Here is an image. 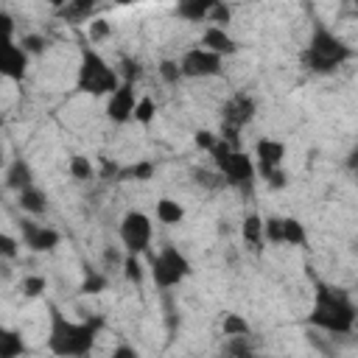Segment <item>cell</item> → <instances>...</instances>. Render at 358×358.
Returning <instances> with one entry per match:
<instances>
[{
    "mask_svg": "<svg viewBox=\"0 0 358 358\" xmlns=\"http://www.w3.org/2000/svg\"><path fill=\"white\" fill-rule=\"evenodd\" d=\"M50 313V333L48 347L56 355H87L95 344L98 330L103 327V319H87V322H70L56 305H48Z\"/></svg>",
    "mask_w": 358,
    "mask_h": 358,
    "instance_id": "obj_1",
    "label": "cell"
},
{
    "mask_svg": "<svg viewBox=\"0 0 358 358\" xmlns=\"http://www.w3.org/2000/svg\"><path fill=\"white\" fill-rule=\"evenodd\" d=\"M308 322L327 333H350L355 324V308L341 288L316 282V299H313V310Z\"/></svg>",
    "mask_w": 358,
    "mask_h": 358,
    "instance_id": "obj_2",
    "label": "cell"
},
{
    "mask_svg": "<svg viewBox=\"0 0 358 358\" xmlns=\"http://www.w3.org/2000/svg\"><path fill=\"white\" fill-rule=\"evenodd\" d=\"M347 59H352L350 45H344V39H338V36H336L333 31H327L322 22L313 25L310 42H308V48L302 50V67H305L308 73L327 76V73L338 70Z\"/></svg>",
    "mask_w": 358,
    "mask_h": 358,
    "instance_id": "obj_3",
    "label": "cell"
},
{
    "mask_svg": "<svg viewBox=\"0 0 358 358\" xmlns=\"http://www.w3.org/2000/svg\"><path fill=\"white\" fill-rule=\"evenodd\" d=\"M76 87H78V92H87V95H112L120 87V78H117V70H112L98 50L84 45Z\"/></svg>",
    "mask_w": 358,
    "mask_h": 358,
    "instance_id": "obj_4",
    "label": "cell"
},
{
    "mask_svg": "<svg viewBox=\"0 0 358 358\" xmlns=\"http://www.w3.org/2000/svg\"><path fill=\"white\" fill-rule=\"evenodd\" d=\"M151 274L159 288H173L190 274V263L176 246L168 243L159 249V255H151Z\"/></svg>",
    "mask_w": 358,
    "mask_h": 358,
    "instance_id": "obj_5",
    "label": "cell"
},
{
    "mask_svg": "<svg viewBox=\"0 0 358 358\" xmlns=\"http://www.w3.org/2000/svg\"><path fill=\"white\" fill-rule=\"evenodd\" d=\"M252 117H255V101H252L249 95H243V92L232 95V98L224 103V109H221V137H224L227 143L238 145V131H241V126L249 123Z\"/></svg>",
    "mask_w": 358,
    "mask_h": 358,
    "instance_id": "obj_6",
    "label": "cell"
},
{
    "mask_svg": "<svg viewBox=\"0 0 358 358\" xmlns=\"http://www.w3.org/2000/svg\"><path fill=\"white\" fill-rule=\"evenodd\" d=\"M120 241L129 252L140 255V252H148V243H151V221L145 213L140 210H129L120 221Z\"/></svg>",
    "mask_w": 358,
    "mask_h": 358,
    "instance_id": "obj_7",
    "label": "cell"
},
{
    "mask_svg": "<svg viewBox=\"0 0 358 358\" xmlns=\"http://www.w3.org/2000/svg\"><path fill=\"white\" fill-rule=\"evenodd\" d=\"M221 53L210 50V48H190L179 67H182V76L185 78H207V76H218L221 73Z\"/></svg>",
    "mask_w": 358,
    "mask_h": 358,
    "instance_id": "obj_8",
    "label": "cell"
},
{
    "mask_svg": "<svg viewBox=\"0 0 358 358\" xmlns=\"http://www.w3.org/2000/svg\"><path fill=\"white\" fill-rule=\"evenodd\" d=\"M134 106H137V101H134V81H120V87L106 101V117L112 123H126V120L134 117Z\"/></svg>",
    "mask_w": 358,
    "mask_h": 358,
    "instance_id": "obj_9",
    "label": "cell"
},
{
    "mask_svg": "<svg viewBox=\"0 0 358 358\" xmlns=\"http://www.w3.org/2000/svg\"><path fill=\"white\" fill-rule=\"evenodd\" d=\"M28 56H31V53L8 36V39L3 42V48H0V73H3L6 78H11V81H22L25 67H28Z\"/></svg>",
    "mask_w": 358,
    "mask_h": 358,
    "instance_id": "obj_10",
    "label": "cell"
},
{
    "mask_svg": "<svg viewBox=\"0 0 358 358\" xmlns=\"http://www.w3.org/2000/svg\"><path fill=\"white\" fill-rule=\"evenodd\" d=\"M20 229H22V243L31 252H50V249L59 246V232L56 229H48V227H39L31 218H22Z\"/></svg>",
    "mask_w": 358,
    "mask_h": 358,
    "instance_id": "obj_11",
    "label": "cell"
},
{
    "mask_svg": "<svg viewBox=\"0 0 358 358\" xmlns=\"http://www.w3.org/2000/svg\"><path fill=\"white\" fill-rule=\"evenodd\" d=\"M255 154H257V171H260V176L268 179V173L274 168H280V162L285 157V143L271 140V137H260L257 145H255Z\"/></svg>",
    "mask_w": 358,
    "mask_h": 358,
    "instance_id": "obj_12",
    "label": "cell"
},
{
    "mask_svg": "<svg viewBox=\"0 0 358 358\" xmlns=\"http://www.w3.org/2000/svg\"><path fill=\"white\" fill-rule=\"evenodd\" d=\"M201 45L210 48V50H215V53H221V56H232V53H238V42H235L221 25H210V28H204V34H201Z\"/></svg>",
    "mask_w": 358,
    "mask_h": 358,
    "instance_id": "obj_13",
    "label": "cell"
},
{
    "mask_svg": "<svg viewBox=\"0 0 358 358\" xmlns=\"http://www.w3.org/2000/svg\"><path fill=\"white\" fill-rule=\"evenodd\" d=\"M28 185H34V171H31V165H28L25 159H14V162L6 168V187L20 193V190L28 187Z\"/></svg>",
    "mask_w": 358,
    "mask_h": 358,
    "instance_id": "obj_14",
    "label": "cell"
},
{
    "mask_svg": "<svg viewBox=\"0 0 358 358\" xmlns=\"http://www.w3.org/2000/svg\"><path fill=\"white\" fill-rule=\"evenodd\" d=\"M213 6H215V0H176V17H182L187 22H201V20H207Z\"/></svg>",
    "mask_w": 358,
    "mask_h": 358,
    "instance_id": "obj_15",
    "label": "cell"
},
{
    "mask_svg": "<svg viewBox=\"0 0 358 358\" xmlns=\"http://www.w3.org/2000/svg\"><path fill=\"white\" fill-rule=\"evenodd\" d=\"M17 204H20L25 213L39 215V213H45V210H48V196H45V190H39V187L28 185V187H22V190H20Z\"/></svg>",
    "mask_w": 358,
    "mask_h": 358,
    "instance_id": "obj_16",
    "label": "cell"
},
{
    "mask_svg": "<svg viewBox=\"0 0 358 358\" xmlns=\"http://www.w3.org/2000/svg\"><path fill=\"white\" fill-rule=\"evenodd\" d=\"M95 6H98V0H67V3H64L62 8H56V11H59L62 20L78 22V20H87V17L95 11Z\"/></svg>",
    "mask_w": 358,
    "mask_h": 358,
    "instance_id": "obj_17",
    "label": "cell"
},
{
    "mask_svg": "<svg viewBox=\"0 0 358 358\" xmlns=\"http://www.w3.org/2000/svg\"><path fill=\"white\" fill-rule=\"evenodd\" d=\"M157 218H159V224H182L185 207L173 199H159L157 201Z\"/></svg>",
    "mask_w": 358,
    "mask_h": 358,
    "instance_id": "obj_18",
    "label": "cell"
},
{
    "mask_svg": "<svg viewBox=\"0 0 358 358\" xmlns=\"http://www.w3.org/2000/svg\"><path fill=\"white\" fill-rule=\"evenodd\" d=\"M25 352L22 336L17 330H0V358H17Z\"/></svg>",
    "mask_w": 358,
    "mask_h": 358,
    "instance_id": "obj_19",
    "label": "cell"
},
{
    "mask_svg": "<svg viewBox=\"0 0 358 358\" xmlns=\"http://www.w3.org/2000/svg\"><path fill=\"white\" fill-rule=\"evenodd\" d=\"M154 176V162H134V165H129V168H120V173H117V179L115 182H148Z\"/></svg>",
    "mask_w": 358,
    "mask_h": 358,
    "instance_id": "obj_20",
    "label": "cell"
},
{
    "mask_svg": "<svg viewBox=\"0 0 358 358\" xmlns=\"http://www.w3.org/2000/svg\"><path fill=\"white\" fill-rule=\"evenodd\" d=\"M241 232H243V241H246V243L260 246V243H263V218H260L257 213H249V215L243 218Z\"/></svg>",
    "mask_w": 358,
    "mask_h": 358,
    "instance_id": "obj_21",
    "label": "cell"
},
{
    "mask_svg": "<svg viewBox=\"0 0 358 358\" xmlns=\"http://www.w3.org/2000/svg\"><path fill=\"white\" fill-rule=\"evenodd\" d=\"M305 241H308L305 227H302L296 218H282V243H291V246H305Z\"/></svg>",
    "mask_w": 358,
    "mask_h": 358,
    "instance_id": "obj_22",
    "label": "cell"
},
{
    "mask_svg": "<svg viewBox=\"0 0 358 358\" xmlns=\"http://www.w3.org/2000/svg\"><path fill=\"white\" fill-rule=\"evenodd\" d=\"M92 162H90V157H84V154H73L70 157V176L73 179H78V182H84V179H92Z\"/></svg>",
    "mask_w": 358,
    "mask_h": 358,
    "instance_id": "obj_23",
    "label": "cell"
},
{
    "mask_svg": "<svg viewBox=\"0 0 358 358\" xmlns=\"http://www.w3.org/2000/svg\"><path fill=\"white\" fill-rule=\"evenodd\" d=\"M154 115H157V103H154V98L143 95V98L137 101V106H134V120L143 123V126H148V123L154 120Z\"/></svg>",
    "mask_w": 358,
    "mask_h": 358,
    "instance_id": "obj_24",
    "label": "cell"
},
{
    "mask_svg": "<svg viewBox=\"0 0 358 358\" xmlns=\"http://www.w3.org/2000/svg\"><path fill=\"white\" fill-rule=\"evenodd\" d=\"M224 336H249V322L238 313L224 316Z\"/></svg>",
    "mask_w": 358,
    "mask_h": 358,
    "instance_id": "obj_25",
    "label": "cell"
},
{
    "mask_svg": "<svg viewBox=\"0 0 358 358\" xmlns=\"http://www.w3.org/2000/svg\"><path fill=\"white\" fill-rule=\"evenodd\" d=\"M120 266H123V277H126L129 282H140V280H143V263L137 260V255H134V252H129V255L123 257V263H120Z\"/></svg>",
    "mask_w": 358,
    "mask_h": 358,
    "instance_id": "obj_26",
    "label": "cell"
},
{
    "mask_svg": "<svg viewBox=\"0 0 358 358\" xmlns=\"http://www.w3.org/2000/svg\"><path fill=\"white\" fill-rule=\"evenodd\" d=\"M263 238H266L268 243H282V218L268 215V218L263 221Z\"/></svg>",
    "mask_w": 358,
    "mask_h": 358,
    "instance_id": "obj_27",
    "label": "cell"
},
{
    "mask_svg": "<svg viewBox=\"0 0 358 358\" xmlns=\"http://www.w3.org/2000/svg\"><path fill=\"white\" fill-rule=\"evenodd\" d=\"M101 291H106V277L87 268V277L81 282V294H101Z\"/></svg>",
    "mask_w": 358,
    "mask_h": 358,
    "instance_id": "obj_28",
    "label": "cell"
},
{
    "mask_svg": "<svg viewBox=\"0 0 358 358\" xmlns=\"http://www.w3.org/2000/svg\"><path fill=\"white\" fill-rule=\"evenodd\" d=\"M20 288H22V294H25V296H39V294L48 288V280H45V277H39V274H28V277H22Z\"/></svg>",
    "mask_w": 358,
    "mask_h": 358,
    "instance_id": "obj_29",
    "label": "cell"
},
{
    "mask_svg": "<svg viewBox=\"0 0 358 358\" xmlns=\"http://www.w3.org/2000/svg\"><path fill=\"white\" fill-rule=\"evenodd\" d=\"M207 20H210L213 25H221V28H227V22L232 20V11H229V6H227L224 0H215V6L210 8Z\"/></svg>",
    "mask_w": 358,
    "mask_h": 358,
    "instance_id": "obj_30",
    "label": "cell"
},
{
    "mask_svg": "<svg viewBox=\"0 0 358 358\" xmlns=\"http://www.w3.org/2000/svg\"><path fill=\"white\" fill-rule=\"evenodd\" d=\"M109 36H112V22L109 20L98 17V20L90 22V39L92 42H101V39H109Z\"/></svg>",
    "mask_w": 358,
    "mask_h": 358,
    "instance_id": "obj_31",
    "label": "cell"
},
{
    "mask_svg": "<svg viewBox=\"0 0 358 358\" xmlns=\"http://www.w3.org/2000/svg\"><path fill=\"white\" fill-rule=\"evenodd\" d=\"M31 56H39V53H45V48H48V39L45 36H39V34H25L22 36V42H20Z\"/></svg>",
    "mask_w": 358,
    "mask_h": 358,
    "instance_id": "obj_32",
    "label": "cell"
},
{
    "mask_svg": "<svg viewBox=\"0 0 358 358\" xmlns=\"http://www.w3.org/2000/svg\"><path fill=\"white\" fill-rule=\"evenodd\" d=\"M159 76H162V81H168V84H176V81L182 78V67H179V62H173V59H165V62H159Z\"/></svg>",
    "mask_w": 358,
    "mask_h": 358,
    "instance_id": "obj_33",
    "label": "cell"
},
{
    "mask_svg": "<svg viewBox=\"0 0 358 358\" xmlns=\"http://www.w3.org/2000/svg\"><path fill=\"white\" fill-rule=\"evenodd\" d=\"M193 143H196L201 151H213L218 140H215V134H213V131H207V129H199V131H196V137H193Z\"/></svg>",
    "mask_w": 358,
    "mask_h": 358,
    "instance_id": "obj_34",
    "label": "cell"
},
{
    "mask_svg": "<svg viewBox=\"0 0 358 358\" xmlns=\"http://www.w3.org/2000/svg\"><path fill=\"white\" fill-rule=\"evenodd\" d=\"M227 352H232V355H249V352H252V347L246 344V336H229Z\"/></svg>",
    "mask_w": 358,
    "mask_h": 358,
    "instance_id": "obj_35",
    "label": "cell"
},
{
    "mask_svg": "<svg viewBox=\"0 0 358 358\" xmlns=\"http://www.w3.org/2000/svg\"><path fill=\"white\" fill-rule=\"evenodd\" d=\"M120 64H123V76H126L123 81H134V78H140V73H143V70H140V64H137V62H131V59H123Z\"/></svg>",
    "mask_w": 358,
    "mask_h": 358,
    "instance_id": "obj_36",
    "label": "cell"
},
{
    "mask_svg": "<svg viewBox=\"0 0 358 358\" xmlns=\"http://www.w3.org/2000/svg\"><path fill=\"white\" fill-rule=\"evenodd\" d=\"M117 173H120V168L115 162H109L106 157H101V179H117Z\"/></svg>",
    "mask_w": 358,
    "mask_h": 358,
    "instance_id": "obj_37",
    "label": "cell"
},
{
    "mask_svg": "<svg viewBox=\"0 0 358 358\" xmlns=\"http://www.w3.org/2000/svg\"><path fill=\"white\" fill-rule=\"evenodd\" d=\"M17 246H20V243H17L11 235H0V252H3L6 257H14V255H17Z\"/></svg>",
    "mask_w": 358,
    "mask_h": 358,
    "instance_id": "obj_38",
    "label": "cell"
},
{
    "mask_svg": "<svg viewBox=\"0 0 358 358\" xmlns=\"http://www.w3.org/2000/svg\"><path fill=\"white\" fill-rule=\"evenodd\" d=\"M266 182H268V187H274V190H280V187L285 185V171H280V168H274V171L268 173V179H266Z\"/></svg>",
    "mask_w": 358,
    "mask_h": 358,
    "instance_id": "obj_39",
    "label": "cell"
},
{
    "mask_svg": "<svg viewBox=\"0 0 358 358\" xmlns=\"http://www.w3.org/2000/svg\"><path fill=\"white\" fill-rule=\"evenodd\" d=\"M112 358H137V350H131V347H117V350H112Z\"/></svg>",
    "mask_w": 358,
    "mask_h": 358,
    "instance_id": "obj_40",
    "label": "cell"
},
{
    "mask_svg": "<svg viewBox=\"0 0 358 358\" xmlns=\"http://www.w3.org/2000/svg\"><path fill=\"white\" fill-rule=\"evenodd\" d=\"M103 260H106V263H123V257H120L117 249H106V252H103Z\"/></svg>",
    "mask_w": 358,
    "mask_h": 358,
    "instance_id": "obj_41",
    "label": "cell"
},
{
    "mask_svg": "<svg viewBox=\"0 0 358 358\" xmlns=\"http://www.w3.org/2000/svg\"><path fill=\"white\" fill-rule=\"evenodd\" d=\"M0 22H3V28H6V39H8L11 31H14V20H11L8 14H0Z\"/></svg>",
    "mask_w": 358,
    "mask_h": 358,
    "instance_id": "obj_42",
    "label": "cell"
},
{
    "mask_svg": "<svg viewBox=\"0 0 358 358\" xmlns=\"http://www.w3.org/2000/svg\"><path fill=\"white\" fill-rule=\"evenodd\" d=\"M347 165H350L352 171H358V148H355V151H352V154L347 157Z\"/></svg>",
    "mask_w": 358,
    "mask_h": 358,
    "instance_id": "obj_43",
    "label": "cell"
},
{
    "mask_svg": "<svg viewBox=\"0 0 358 358\" xmlns=\"http://www.w3.org/2000/svg\"><path fill=\"white\" fill-rule=\"evenodd\" d=\"M48 3H50V6H53V8H62V6H64V3H67V0H48Z\"/></svg>",
    "mask_w": 358,
    "mask_h": 358,
    "instance_id": "obj_44",
    "label": "cell"
},
{
    "mask_svg": "<svg viewBox=\"0 0 358 358\" xmlns=\"http://www.w3.org/2000/svg\"><path fill=\"white\" fill-rule=\"evenodd\" d=\"M117 6H129V3H134V0H115Z\"/></svg>",
    "mask_w": 358,
    "mask_h": 358,
    "instance_id": "obj_45",
    "label": "cell"
},
{
    "mask_svg": "<svg viewBox=\"0 0 358 358\" xmlns=\"http://www.w3.org/2000/svg\"><path fill=\"white\" fill-rule=\"evenodd\" d=\"M352 6H355V11H358V0H352Z\"/></svg>",
    "mask_w": 358,
    "mask_h": 358,
    "instance_id": "obj_46",
    "label": "cell"
}]
</instances>
